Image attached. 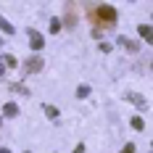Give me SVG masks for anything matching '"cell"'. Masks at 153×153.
Returning <instances> with one entry per match:
<instances>
[{
    "instance_id": "cell-1",
    "label": "cell",
    "mask_w": 153,
    "mask_h": 153,
    "mask_svg": "<svg viewBox=\"0 0 153 153\" xmlns=\"http://www.w3.org/2000/svg\"><path fill=\"white\" fill-rule=\"evenodd\" d=\"M90 21L95 29H111L114 24H116V8H111V5H106V3H100V5H95L90 11Z\"/></svg>"
},
{
    "instance_id": "cell-2",
    "label": "cell",
    "mask_w": 153,
    "mask_h": 153,
    "mask_svg": "<svg viewBox=\"0 0 153 153\" xmlns=\"http://www.w3.org/2000/svg\"><path fill=\"white\" fill-rule=\"evenodd\" d=\"M27 34H29V45L34 48V50H42V45H45V40H42V34H40L37 29H29Z\"/></svg>"
},
{
    "instance_id": "cell-3",
    "label": "cell",
    "mask_w": 153,
    "mask_h": 153,
    "mask_svg": "<svg viewBox=\"0 0 153 153\" xmlns=\"http://www.w3.org/2000/svg\"><path fill=\"white\" fill-rule=\"evenodd\" d=\"M42 66H45V61H42L40 56H32L29 61H27V74H34V71H40Z\"/></svg>"
},
{
    "instance_id": "cell-4",
    "label": "cell",
    "mask_w": 153,
    "mask_h": 153,
    "mask_svg": "<svg viewBox=\"0 0 153 153\" xmlns=\"http://www.w3.org/2000/svg\"><path fill=\"white\" fill-rule=\"evenodd\" d=\"M3 114H5V116H16V114H19L16 103H5V106H3Z\"/></svg>"
},
{
    "instance_id": "cell-5",
    "label": "cell",
    "mask_w": 153,
    "mask_h": 153,
    "mask_svg": "<svg viewBox=\"0 0 153 153\" xmlns=\"http://www.w3.org/2000/svg\"><path fill=\"white\" fill-rule=\"evenodd\" d=\"M137 32H140V37H145V40L151 42V27H148V24H140V27H137Z\"/></svg>"
},
{
    "instance_id": "cell-6",
    "label": "cell",
    "mask_w": 153,
    "mask_h": 153,
    "mask_svg": "<svg viewBox=\"0 0 153 153\" xmlns=\"http://www.w3.org/2000/svg\"><path fill=\"white\" fill-rule=\"evenodd\" d=\"M0 29L8 32V34H13V24H11V21H5V19H0Z\"/></svg>"
},
{
    "instance_id": "cell-7",
    "label": "cell",
    "mask_w": 153,
    "mask_h": 153,
    "mask_svg": "<svg viewBox=\"0 0 153 153\" xmlns=\"http://www.w3.org/2000/svg\"><path fill=\"white\" fill-rule=\"evenodd\" d=\"M3 66H8V69H13V66H19V61H16L13 56H5V58H3Z\"/></svg>"
},
{
    "instance_id": "cell-8",
    "label": "cell",
    "mask_w": 153,
    "mask_h": 153,
    "mask_svg": "<svg viewBox=\"0 0 153 153\" xmlns=\"http://www.w3.org/2000/svg\"><path fill=\"white\" fill-rule=\"evenodd\" d=\"M119 42H122L124 48H129V50H137V45H135L132 40H127V37H119Z\"/></svg>"
},
{
    "instance_id": "cell-9",
    "label": "cell",
    "mask_w": 153,
    "mask_h": 153,
    "mask_svg": "<svg viewBox=\"0 0 153 153\" xmlns=\"http://www.w3.org/2000/svg\"><path fill=\"white\" fill-rule=\"evenodd\" d=\"M45 114L50 116V119H56V116H58V108L56 106H45Z\"/></svg>"
},
{
    "instance_id": "cell-10",
    "label": "cell",
    "mask_w": 153,
    "mask_h": 153,
    "mask_svg": "<svg viewBox=\"0 0 153 153\" xmlns=\"http://www.w3.org/2000/svg\"><path fill=\"white\" fill-rule=\"evenodd\" d=\"M76 95H79V98H85V95H90V87H87V85H82V87L76 90Z\"/></svg>"
},
{
    "instance_id": "cell-11",
    "label": "cell",
    "mask_w": 153,
    "mask_h": 153,
    "mask_svg": "<svg viewBox=\"0 0 153 153\" xmlns=\"http://www.w3.org/2000/svg\"><path fill=\"white\" fill-rule=\"evenodd\" d=\"M132 127H135V129H143L145 124H143V119H132Z\"/></svg>"
},
{
    "instance_id": "cell-12",
    "label": "cell",
    "mask_w": 153,
    "mask_h": 153,
    "mask_svg": "<svg viewBox=\"0 0 153 153\" xmlns=\"http://www.w3.org/2000/svg\"><path fill=\"white\" fill-rule=\"evenodd\" d=\"M58 29H61V24H58V21L53 19V21H50V32H58Z\"/></svg>"
},
{
    "instance_id": "cell-13",
    "label": "cell",
    "mask_w": 153,
    "mask_h": 153,
    "mask_svg": "<svg viewBox=\"0 0 153 153\" xmlns=\"http://www.w3.org/2000/svg\"><path fill=\"white\" fill-rule=\"evenodd\" d=\"M122 153H135V145H124V148H122Z\"/></svg>"
},
{
    "instance_id": "cell-14",
    "label": "cell",
    "mask_w": 153,
    "mask_h": 153,
    "mask_svg": "<svg viewBox=\"0 0 153 153\" xmlns=\"http://www.w3.org/2000/svg\"><path fill=\"white\" fill-rule=\"evenodd\" d=\"M74 153H85V145H76V148H74Z\"/></svg>"
},
{
    "instance_id": "cell-15",
    "label": "cell",
    "mask_w": 153,
    "mask_h": 153,
    "mask_svg": "<svg viewBox=\"0 0 153 153\" xmlns=\"http://www.w3.org/2000/svg\"><path fill=\"white\" fill-rule=\"evenodd\" d=\"M3 71H5V66H3V63H0V76H3Z\"/></svg>"
},
{
    "instance_id": "cell-16",
    "label": "cell",
    "mask_w": 153,
    "mask_h": 153,
    "mask_svg": "<svg viewBox=\"0 0 153 153\" xmlns=\"http://www.w3.org/2000/svg\"><path fill=\"white\" fill-rule=\"evenodd\" d=\"M0 153H11V151H8V148H0Z\"/></svg>"
},
{
    "instance_id": "cell-17",
    "label": "cell",
    "mask_w": 153,
    "mask_h": 153,
    "mask_svg": "<svg viewBox=\"0 0 153 153\" xmlns=\"http://www.w3.org/2000/svg\"><path fill=\"white\" fill-rule=\"evenodd\" d=\"M3 42H5V40H3V37H0V45H3Z\"/></svg>"
}]
</instances>
